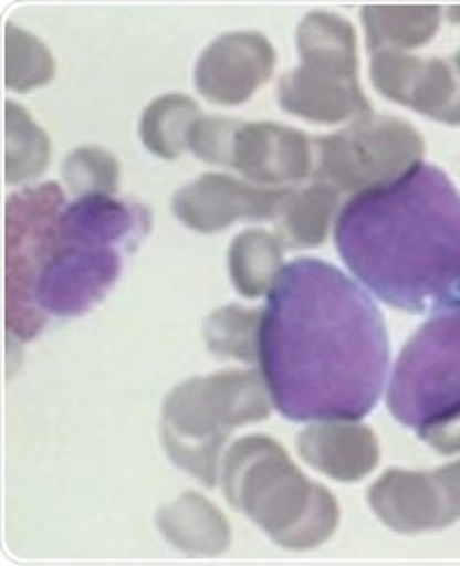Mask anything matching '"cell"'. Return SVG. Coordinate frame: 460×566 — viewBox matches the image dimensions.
Segmentation results:
<instances>
[{
  "instance_id": "6da1fadb",
  "label": "cell",
  "mask_w": 460,
  "mask_h": 566,
  "mask_svg": "<svg viewBox=\"0 0 460 566\" xmlns=\"http://www.w3.org/2000/svg\"><path fill=\"white\" fill-rule=\"evenodd\" d=\"M389 336L378 304L330 263H288L261 325V374L291 421H357L387 385Z\"/></svg>"
},
{
  "instance_id": "7a4b0ae2",
  "label": "cell",
  "mask_w": 460,
  "mask_h": 566,
  "mask_svg": "<svg viewBox=\"0 0 460 566\" xmlns=\"http://www.w3.org/2000/svg\"><path fill=\"white\" fill-rule=\"evenodd\" d=\"M341 261L380 302L406 314L460 306V191L438 166L353 196L334 226Z\"/></svg>"
},
{
  "instance_id": "3957f363",
  "label": "cell",
  "mask_w": 460,
  "mask_h": 566,
  "mask_svg": "<svg viewBox=\"0 0 460 566\" xmlns=\"http://www.w3.org/2000/svg\"><path fill=\"white\" fill-rule=\"evenodd\" d=\"M146 206L113 196H85L65 206L55 221L35 286L42 316L74 318L88 314L123 272V253L150 233Z\"/></svg>"
},
{
  "instance_id": "277c9868",
  "label": "cell",
  "mask_w": 460,
  "mask_h": 566,
  "mask_svg": "<svg viewBox=\"0 0 460 566\" xmlns=\"http://www.w3.org/2000/svg\"><path fill=\"white\" fill-rule=\"evenodd\" d=\"M219 479L226 500L283 548H318L338 527L336 497L309 481L268 436H247L230 447Z\"/></svg>"
},
{
  "instance_id": "5b68a950",
  "label": "cell",
  "mask_w": 460,
  "mask_h": 566,
  "mask_svg": "<svg viewBox=\"0 0 460 566\" xmlns=\"http://www.w3.org/2000/svg\"><path fill=\"white\" fill-rule=\"evenodd\" d=\"M270 389L258 371H219L172 387L161 406V444L168 459L200 484L215 489L223 447L236 429L265 421Z\"/></svg>"
},
{
  "instance_id": "8992f818",
  "label": "cell",
  "mask_w": 460,
  "mask_h": 566,
  "mask_svg": "<svg viewBox=\"0 0 460 566\" xmlns=\"http://www.w3.org/2000/svg\"><path fill=\"white\" fill-rule=\"evenodd\" d=\"M302 65L279 78L276 99L291 116L336 125L370 116L357 78L355 28L330 12H311L297 28Z\"/></svg>"
},
{
  "instance_id": "52a82bcc",
  "label": "cell",
  "mask_w": 460,
  "mask_h": 566,
  "mask_svg": "<svg viewBox=\"0 0 460 566\" xmlns=\"http://www.w3.org/2000/svg\"><path fill=\"white\" fill-rule=\"evenodd\" d=\"M387 408L415 431L460 410V306L424 323L400 350Z\"/></svg>"
},
{
  "instance_id": "ba28073f",
  "label": "cell",
  "mask_w": 460,
  "mask_h": 566,
  "mask_svg": "<svg viewBox=\"0 0 460 566\" xmlns=\"http://www.w3.org/2000/svg\"><path fill=\"white\" fill-rule=\"evenodd\" d=\"M426 140L394 116H366L313 140V176L338 193H364L400 180L421 164Z\"/></svg>"
},
{
  "instance_id": "9c48e42d",
  "label": "cell",
  "mask_w": 460,
  "mask_h": 566,
  "mask_svg": "<svg viewBox=\"0 0 460 566\" xmlns=\"http://www.w3.org/2000/svg\"><path fill=\"white\" fill-rule=\"evenodd\" d=\"M65 210V193L55 182L12 193L6 206V308L8 332L33 342L46 316L35 304V286L44 265L55 221Z\"/></svg>"
},
{
  "instance_id": "30bf717a",
  "label": "cell",
  "mask_w": 460,
  "mask_h": 566,
  "mask_svg": "<svg viewBox=\"0 0 460 566\" xmlns=\"http://www.w3.org/2000/svg\"><path fill=\"white\" fill-rule=\"evenodd\" d=\"M370 83L383 97L438 123L460 125V78L451 61L402 51L370 55Z\"/></svg>"
},
{
  "instance_id": "8fae6325",
  "label": "cell",
  "mask_w": 460,
  "mask_h": 566,
  "mask_svg": "<svg viewBox=\"0 0 460 566\" xmlns=\"http://www.w3.org/2000/svg\"><path fill=\"white\" fill-rule=\"evenodd\" d=\"M293 189H265L230 176L208 174L172 196V214L196 233H219L236 221H265L281 214Z\"/></svg>"
},
{
  "instance_id": "7c38bea8",
  "label": "cell",
  "mask_w": 460,
  "mask_h": 566,
  "mask_svg": "<svg viewBox=\"0 0 460 566\" xmlns=\"http://www.w3.org/2000/svg\"><path fill=\"white\" fill-rule=\"evenodd\" d=\"M276 65L272 42L253 31L217 38L196 63V91L221 106H238L270 81Z\"/></svg>"
},
{
  "instance_id": "4fadbf2b",
  "label": "cell",
  "mask_w": 460,
  "mask_h": 566,
  "mask_svg": "<svg viewBox=\"0 0 460 566\" xmlns=\"http://www.w3.org/2000/svg\"><path fill=\"white\" fill-rule=\"evenodd\" d=\"M255 185H288L306 178L313 168L311 138L276 123L238 120L230 136L226 164Z\"/></svg>"
},
{
  "instance_id": "5bb4252c",
  "label": "cell",
  "mask_w": 460,
  "mask_h": 566,
  "mask_svg": "<svg viewBox=\"0 0 460 566\" xmlns=\"http://www.w3.org/2000/svg\"><path fill=\"white\" fill-rule=\"evenodd\" d=\"M376 516L400 534H419L453 523L436 472L387 470L368 491Z\"/></svg>"
},
{
  "instance_id": "9a60e30c",
  "label": "cell",
  "mask_w": 460,
  "mask_h": 566,
  "mask_svg": "<svg viewBox=\"0 0 460 566\" xmlns=\"http://www.w3.org/2000/svg\"><path fill=\"white\" fill-rule=\"evenodd\" d=\"M297 451L306 465L327 474L341 484H355L380 463V442L364 423L357 421H318L304 429Z\"/></svg>"
},
{
  "instance_id": "2e32d148",
  "label": "cell",
  "mask_w": 460,
  "mask_h": 566,
  "mask_svg": "<svg viewBox=\"0 0 460 566\" xmlns=\"http://www.w3.org/2000/svg\"><path fill=\"white\" fill-rule=\"evenodd\" d=\"M157 527L168 544L189 555H219L230 546V525L219 509L194 491L161 506Z\"/></svg>"
},
{
  "instance_id": "e0dca14e",
  "label": "cell",
  "mask_w": 460,
  "mask_h": 566,
  "mask_svg": "<svg viewBox=\"0 0 460 566\" xmlns=\"http://www.w3.org/2000/svg\"><path fill=\"white\" fill-rule=\"evenodd\" d=\"M438 6H368L362 8L366 46L370 53L402 51L428 44L440 28Z\"/></svg>"
},
{
  "instance_id": "ac0fdd59",
  "label": "cell",
  "mask_w": 460,
  "mask_h": 566,
  "mask_svg": "<svg viewBox=\"0 0 460 566\" xmlns=\"http://www.w3.org/2000/svg\"><path fill=\"white\" fill-rule=\"evenodd\" d=\"M283 268V242L279 235L268 231H244L230 242V281L236 291L249 300L268 295Z\"/></svg>"
},
{
  "instance_id": "d6986e66",
  "label": "cell",
  "mask_w": 460,
  "mask_h": 566,
  "mask_svg": "<svg viewBox=\"0 0 460 566\" xmlns=\"http://www.w3.org/2000/svg\"><path fill=\"white\" fill-rule=\"evenodd\" d=\"M336 208L338 191L325 182L293 191L279 214V240L288 249L321 247L330 235Z\"/></svg>"
},
{
  "instance_id": "ffe728a7",
  "label": "cell",
  "mask_w": 460,
  "mask_h": 566,
  "mask_svg": "<svg viewBox=\"0 0 460 566\" xmlns=\"http://www.w3.org/2000/svg\"><path fill=\"white\" fill-rule=\"evenodd\" d=\"M200 120L198 104L187 97L170 93L146 106L138 123V136L146 150L155 157L172 161L189 150V134Z\"/></svg>"
},
{
  "instance_id": "44dd1931",
  "label": "cell",
  "mask_w": 460,
  "mask_h": 566,
  "mask_svg": "<svg viewBox=\"0 0 460 566\" xmlns=\"http://www.w3.org/2000/svg\"><path fill=\"white\" fill-rule=\"evenodd\" d=\"M51 159V140L44 129L14 102L6 104V180L23 185L40 178Z\"/></svg>"
},
{
  "instance_id": "7402d4cb",
  "label": "cell",
  "mask_w": 460,
  "mask_h": 566,
  "mask_svg": "<svg viewBox=\"0 0 460 566\" xmlns=\"http://www.w3.org/2000/svg\"><path fill=\"white\" fill-rule=\"evenodd\" d=\"M261 325L263 311L228 304L206 318L203 338L212 355L253 364L261 361Z\"/></svg>"
},
{
  "instance_id": "603a6c76",
  "label": "cell",
  "mask_w": 460,
  "mask_h": 566,
  "mask_svg": "<svg viewBox=\"0 0 460 566\" xmlns=\"http://www.w3.org/2000/svg\"><path fill=\"white\" fill-rule=\"evenodd\" d=\"M55 76V61L44 42L23 28L6 25V86L28 93L46 86Z\"/></svg>"
},
{
  "instance_id": "cb8c5ba5",
  "label": "cell",
  "mask_w": 460,
  "mask_h": 566,
  "mask_svg": "<svg viewBox=\"0 0 460 566\" xmlns=\"http://www.w3.org/2000/svg\"><path fill=\"white\" fill-rule=\"evenodd\" d=\"M63 180L76 198L113 196L118 191L121 166L104 148H79L63 164Z\"/></svg>"
},
{
  "instance_id": "d4e9b609",
  "label": "cell",
  "mask_w": 460,
  "mask_h": 566,
  "mask_svg": "<svg viewBox=\"0 0 460 566\" xmlns=\"http://www.w3.org/2000/svg\"><path fill=\"white\" fill-rule=\"evenodd\" d=\"M236 118H221V116H200L189 134V150L208 164L223 166L230 136L236 132Z\"/></svg>"
},
{
  "instance_id": "484cf974",
  "label": "cell",
  "mask_w": 460,
  "mask_h": 566,
  "mask_svg": "<svg viewBox=\"0 0 460 566\" xmlns=\"http://www.w3.org/2000/svg\"><path fill=\"white\" fill-rule=\"evenodd\" d=\"M417 436L426 444L440 451V454H447V457L458 454L460 451V410L436 421V423H430V427H426L421 431H417Z\"/></svg>"
},
{
  "instance_id": "4316f807",
  "label": "cell",
  "mask_w": 460,
  "mask_h": 566,
  "mask_svg": "<svg viewBox=\"0 0 460 566\" xmlns=\"http://www.w3.org/2000/svg\"><path fill=\"white\" fill-rule=\"evenodd\" d=\"M433 472L438 476V484H440L445 502L449 506V514L456 523V521H460V461H453Z\"/></svg>"
},
{
  "instance_id": "83f0119b",
  "label": "cell",
  "mask_w": 460,
  "mask_h": 566,
  "mask_svg": "<svg viewBox=\"0 0 460 566\" xmlns=\"http://www.w3.org/2000/svg\"><path fill=\"white\" fill-rule=\"evenodd\" d=\"M449 21L451 23H460V8H449Z\"/></svg>"
},
{
  "instance_id": "f1b7e54d",
  "label": "cell",
  "mask_w": 460,
  "mask_h": 566,
  "mask_svg": "<svg viewBox=\"0 0 460 566\" xmlns=\"http://www.w3.org/2000/svg\"><path fill=\"white\" fill-rule=\"evenodd\" d=\"M451 63H453V67H456V74H458V78H460V51L453 55Z\"/></svg>"
}]
</instances>
